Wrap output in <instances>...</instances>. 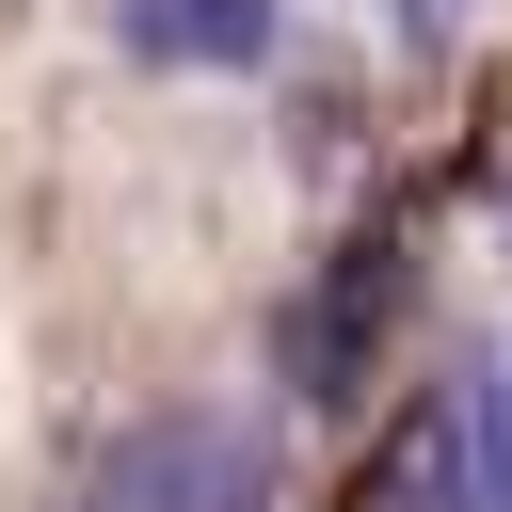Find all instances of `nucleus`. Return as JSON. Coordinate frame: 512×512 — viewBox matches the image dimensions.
Instances as JSON below:
<instances>
[{
  "mask_svg": "<svg viewBox=\"0 0 512 512\" xmlns=\"http://www.w3.org/2000/svg\"><path fill=\"white\" fill-rule=\"evenodd\" d=\"M352 512H496L480 496V448H464V384H432V400L384 416V448L352 464Z\"/></svg>",
  "mask_w": 512,
  "mask_h": 512,
  "instance_id": "obj_3",
  "label": "nucleus"
},
{
  "mask_svg": "<svg viewBox=\"0 0 512 512\" xmlns=\"http://www.w3.org/2000/svg\"><path fill=\"white\" fill-rule=\"evenodd\" d=\"M112 48L128 64H224V80H256L288 48V0H112Z\"/></svg>",
  "mask_w": 512,
  "mask_h": 512,
  "instance_id": "obj_4",
  "label": "nucleus"
},
{
  "mask_svg": "<svg viewBox=\"0 0 512 512\" xmlns=\"http://www.w3.org/2000/svg\"><path fill=\"white\" fill-rule=\"evenodd\" d=\"M384 32H400V48H416V64H432V48H448V32H464V0H384Z\"/></svg>",
  "mask_w": 512,
  "mask_h": 512,
  "instance_id": "obj_6",
  "label": "nucleus"
},
{
  "mask_svg": "<svg viewBox=\"0 0 512 512\" xmlns=\"http://www.w3.org/2000/svg\"><path fill=\"white\" fill-rule=\"evenodd\" d=\"M272 496V448L240 432V416H128L112 432V464H96V496L80 512H256Z\"/></svg>",
  "mask_w": 512,
  "mask_h": 512,
  "instance_id": "obj_1",
  "label": "nucleus"
},
{
  "mask_svg": "<svg viewBox=\"0 0 512 512\" xmlns=\"http://www.w3.org/2000/svg\"><path fill=\"white\" fill-rule=\"evenodd\" d=\"M464 448H480V496L512 512V368H464Z\"/></svg>",
  "mask_w": 512,
  "mask_h": 512,
  "instance_id": "obj_5",
  "label": "nucleus"
},
{
  "mask_svg": "<svg viewBox=\"0 0 512 512\" xmlns=\"http://www.w3.org/2000/svg\"><path fill=\"white\" fill-rule=\"evenodd\" d=\"M384 304H400V224H368V240H336V272L272 320V368H288V400H352L368 384V336H384Z\"/></svg>",
  "mask_w": 512,
  "mask_h": 512,
  "instance_id": "obj_2",
  "label": "nucleus"
}]
</instances>
